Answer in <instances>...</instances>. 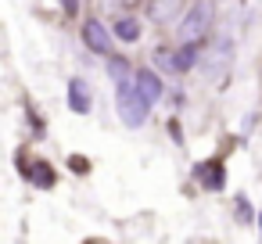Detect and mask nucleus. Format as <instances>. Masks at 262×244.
I'll return each mask as SVG.
<instances>
[{
	"instance_id": "nucleus-2",
	"label": "nucleus",
	"mask_w": 262,
	"mask_h": 244,
	"mask_svg": "<svg viewBox=\"0 0 262 244\" xmlns=\"http://www.w3.org/2000/svg\"><path fill=\"white\" fill-rule=\"evenodd\" d=\"M83 40H86V47L97 51V54H108V51H112V36H108V29H104L101 22H86Z\"/></svg>"
},
{
	"instance_id": "nucleus-8",
	"label": "nucleus",
	"mask_w": 262,
	"mask_h": 244,
	"mask_svg": "<svg viewBox=\"0 0 262 244\" xmlns=\"http://www.w3.org/2000/svg\"><path fill=\"white\" fill-rule=\"evenodd\" d=\"M69 165H72V172H86V169H90V162H86L83 154H72V158H69Z\"/></svg>"
},
{
	"instance_id": "nucleus-4",
	"label": "nucleus",
	"mask_w": 262,
	"mask_h": 244,
	"mask_svg": "<svg viewBox=\"0 0 262 244\" xmlns=\"http://www.w3.org/2000/svg\"><path fill=\"white\" fill-rule=\"evenodd\" d=\"M137 86H140V90H144L151 101H158V94H162V83H158L151 72H137Z\"/></svg>"
},
{
	"instance_id": "nucleus-11",
	"label": "nucleus",
	"mask_w": 262,
	"mask_h": 244,
	"mask_svg": "<svg viewBox=\"0 0 262 244\" xmlns=\"http://www.w3.org/2000/svg\"><path fill=\"white\" fill-rule=\"evenodd\" d=\"M258 223H262V215H258Z\"/></svg>"
},
{
	"instance_id": "nucleus-5",
	"label": "nucleus",
	"mask_w": 262,
	"mask_h": 244,
	"mask_svg": "<svg viewBox=\"0 0 262 244\" xmlns=\"http://www.w3.org/2000/svg\"><path fill=\"white\" fill-rule=\"evenodd\" d=\"M115 33H119L122 40H137V33H140V26H137L133 18H122V22L115 26Z\"/></svg>"
},
{
	"instance_id": "nucleus-3",
	"label": "nucleus",
	"mask_w": 262,
	"mask_h": 244,
	"mask_svg": "<svg viewBox=\"0 0 262 244\" xmlns=\"http://www.w3.org/2000/svg\"><path fill=\"white\" fill-rule=\"evenodd\" d=\"M69 104H72V112H79V115L90 112V94H86V86H83L79 79L69 83Z\"/></svg>"
},
{
	"instance_id": "nucleus-10",
	"label": "nucleus",
	"mask_w": 262,
	"mask_h": 244,
	"mask_svg": "<svg viewBox=\"0 0 262 244\" xmlns=\"http://www.w3.org/2000/svg\"><path fill=\"white\" fill-rule=\"evenodd\" d=\"M65 4V15H76V0H61Z\"/></svg>"
},
{
	"instance_id": "nucleus-1",
	"label": "nucleus",
	"mask_w": 262,
	"mask_h": 244,
	"mask_svg": "<svg viewBox=\"0 0 262 244\" xmlns=\"http://www.w3.org/2000/svg\"><path fill=\"white\" fill-rule=\"evenodd\" d=\"M147 108H151V97L137 83H129V76H122L119 79V112H122V119L129 126H140L147 119Z\"/></svg>"
},
{
	"instance_id": "nucleus-7",
	"label": "nucleus",
	"mask_w": 262,
	"mask_h": 244,
	"mask_svg": "<svg viewBox=\"0 0 262 244\" xmlns=\"http://www.w3.org/2000/svg\"><path fill=\"white\" fill-rule=\"evenodd\" d=\"M22 169H26V172H33V180H36L40 187H47V183H51V169H47V165H22Z\"/></svg>"
},
{
	"instance_id": "nucleus-6",
	"label": "nucleus",
	"mask_w": 262,
	"mask_h": 244,
	"mask_svg": "<svg viewBox=\"0 0 262 244\" xmlns=\"http://www.w3.org/2000/svg\"><path fill=\"white\" fill-rule=\"evenodd\" d=\"M194 54H198V47H194V43H187V47H183V51H180V54L172 58V65H176V69H190Z\"/></svg>"
},
{
	"instance_id": "nucleus-9",
	"label": "nucleus",
	"mask_w": 262,
	"mask_h": 244,
	"mask_svg": "<svg viewBox=\"0 0 262 244\" xmlns=\"http://www.w3.org/2000/svg\"><path fill=\"white\" fill-rule=\"evenodd\" d=\"M205 180H208V187H219V183H223V176H219V165H212V169L205 172Z\"/></svg>"
}]
</instances>
